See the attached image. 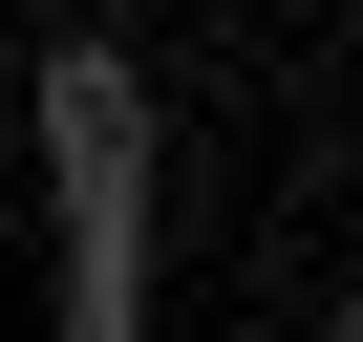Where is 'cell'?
Wrapping results in <instances>:
<instances>
[{
	"mask_svg": "<svg viewBox=\"0 0 363 342\" xmlns=\"http://www.w3.org/2000/svg\"><path fill=\"white\" fill-rule=\"evenodd\" d=\"M0 107L43 128V214H150V193H171V86H150L128 22H86V0L0 65Z\"/></svg>",
	"mask_w": 363,
	"mask_h": 342,
	"instance_id": "1",
	"label": "cell"
},
{
	"mask_svg": "<svg viewBox=\"0 0 363 342\" xmlns=\"http://www.w3.org/2000/svg\"><path fill=\"white\" fill-rule=\"evenodd\" d=\"M43 321L65 342H150V214H65L43 236Z\"/></svg>",
	"mask_w": 363,
	"mask_h": 342,
	"instance_id": "2",
	"label": "cell"
},
{
	"mask_svg": "<svg viewBox=\"0 0 363 342\" xmlns=\"http://www.w3.org/2000/svg\"><path fill=\"white\" fill-rule=\"evenodd\" d=\"M0 65H22V0H0Z\"/></svg>",
	"mask_w": 363,
	"mask_h": 342,
	"instance_id": "3",
	"label": "cell"
}]
</instances>
